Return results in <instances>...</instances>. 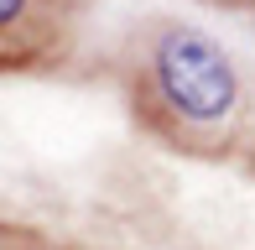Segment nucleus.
Instances as JSON below:
<instances>
[{"mask_svg":"<svg viewBox=\"0 0 255 250\" xmlns=\"http://www.w3.org/2000/svg\"><path fill=\"white\" fill-rule=\"evenodd\" d=\"M146 89L167 125L203 135L224 130L240 110V63L224 52V42L188 21H161L146 42Z\"/></svg>","mask_w":255,"mask_h":250,"instance_id":"obj_1","label":"nucleus"},{"mask_svg":"<svg viewBox=\"0 0 255 250\" xmlns=\"http://www.w3.org/2000/svg\"><path fill=\"white\" fill-rule=\"evenodd\" d=\"M37 10V0H0V37H10V31L26 26V16Z\"/></svg>","mask_w":255,"mask_h":250,"instance_id":"obj_2","label":"nucleus"}]
</instances>
